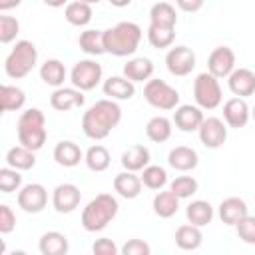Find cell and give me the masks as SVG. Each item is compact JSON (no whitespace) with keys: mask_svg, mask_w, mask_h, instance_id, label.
I'll return each mask as SVG.
<instances>
[{"mask_svg":"<svg viewBox=\"0 0 255 255\" xmlns=\"http://www.w3.org/2000/svg\"><path fill=\"white\" fill-rule=\"evenodd\" d=\"M6 161L10 167L14 169H32L36 165V157H34V151L28 149L26 145H14L8 149L6 153Z\"/></svg>","mask_w":255,"mask_h":255,"instance_id":"484cf974","label":"cell"},{"mask_svg":"<svg viewBox=\"0 0 255 255\" xmlns=\"http://www.w3.org/2000/svg\"><path fill=\"white\" fill-rule=\"evenodd\" d=\"M16 225V215L8 205H0V233H10Z\"/></svg>","mask_w":255,"mask_h":255,"instance_id":"ee69618b","label":"cell"},{"mask_svg":"<svg viewBox=\"0 0 255 255\" xmlns=\"http://www.w3.org/2000/svg\"><path fill=\"white\" fill-rule=\"evenodd\" d=\"M207 70L215 78H225L235 70V52L229 46H217L207 60Z\"/></svg>","mask_w":255,"mask_h":255,"instance_id":"8fae6325","label":"cell"},{"mask_svg":"<svg viewBox=\"0 0 255 255\" xmlns=\"http://www.w3.org/2000/svg\"><path fill=\"white\" fill-rule=\"evenodd\" d=\"M147 163H149V149L141 143H133L122 153V165L128 171H139Z\"/></svg>","mask_w":255,"mask_h":255,"instance_id":"ffe728a7","label":"cell"},{"mask_svg":"<svg viewBox=\"0 0 255 255\" xmlns=\"http://www.w3.org/2000/svg\"><path fill=\"white\" fill-rule=\"evenodd\" d=\"M253 118H255V108H253Z\"/></svg>","mask_w":255,"mask_h":255,"instance_id":"816d5d0a","label":"cell"},{"mask_svg":"<svg viewBox=\"0 0 255 255\" xmlns=\"http://www.w3.org/2000/svg\"><path fill=\"white\" fill-rule=\"evenodd\" d=\"M149 20H151V24H157V26L175 28L177 14H175V8L169 2H155L149 10Z\"/></svg>","mask_w":255,"mask_h":255,"instance_id":"f1b7e54d","label":"cell"},{"mask_svg":"<svg viewBox=\"0 0 255 255\" xmlns=\"http://www.w3.org/2000/svg\"><path fill=\"white\" fill-rule=\"evenodd\" d=\"M199 139L205 147H221L227 139V128L219 118H203L201 126H199Z\"/></svg>","mask_w":255,"mask_h":255,"instance_id":"7c38bea8","label":"cell"},{"mask_svg":"<svg viewBox=\"0 0 255 255\" xmlns=\"http://www.w3.org/2000/svg\"><path fill=\"white\" fill-rule=\"evenodd\" d=\"M175 28H167V26H157V24H149L147 28V40L153 48H167L173 44L175 38Z\"/></svg>","mask_w":255,"mask_h":255,"instance_id":"d590c367","label":"cell"},{"mask_svg":"<svg viewBox=\"0 0 255 255\" xmlns=\"http://www.w3.org/2000/svg\"><path fill=\"white\" fill-rule=\"evenodd\" d=\"M26 102V94L16 88V86H0V110L2 112H12L20 110Z\"/></svg>","mask_w":255,"mask_h":255,"instance_id":"4dcf8cb0","label":"cell"},{"mask_svg":"<svg viewBox=\"0 0 255 255\" xmlns=\"http://www.w3.org/2000/svg\"><path fill=\"white\" fill-rule=\"evenodd\" d=\"M114 6H118V8H124V6H128L131 0H110Z\"/></svg>","mask_w":255,"mask_h":255,"instance_id":"681fc988","label":"cell"},{"mask_svg":"<svg viewBox=\"0 0 255 255\" xmlns=\"http://www.w3.org/2000/svg\"><path fill=\"white\" fill-rule=\"evenodd\" d=\"M118 201L110 193L96 195L82 211V225L86 231H102L118 213Z\"/></svg>","mask_w":255,"mask_h":255,"instance_id":"3957f363","label":"cell"},{"mask_svg":"<svg viewBox=\"0 0 255 255\" xmlns=\"http://www.w3.org/2000/svg\"><path fill=\"white\" fill-rule=\"evenodd\" d=\"M80 48L92 56H98L106 52L104 48V30H86L80 34Z\"/></svg>","mask_w":255,"mask_h":255,"instance_id":"e575fe53","label":"cell"},{"mask_svg":"<svg viewBox=\"0 0 255 255\" xmlns=\"http://www.w3.org/2000/svg\"><path fill=\"white\" fill-rule=\"evenodd\" d=\"M18 30H20V24H18L16 18H12V16H0V42L2 44L12 42L16 38V34H18Z\"/></svg>","mask_w":255,"mask_h":255,"instance_id":"60d3db41","label":"cell"},{"mask_svg":"<svg viewBox=\"0 0 255 255\" xmlns=\"http://www.w3.org/2000/svg\"><path fill=\"white\" fill-rule=\"evenodd\" d=\"M40 78L48 84V86H62L66 80V68L60 60H46L40 68Z\"/></svg>","mask_w":255,"mask_h":255,"instance_id":"836d02e7","label":"cell"},{"mask_svg":"<svg viewBox=\"0 0 255 255\" xmlns=\"http://www.w3.org/2000/svg\"><path fill=\"white\" fill-rule=\"evenodd\" d=\"M38 60V50L36 46L30 42V40H20L14 50L8 54L6 62H4V68H6V74L10 78H24L30 74V70L34 68Z\"/></svg>","mask_w":255,"mask_h":255,"instance_id":"5b68a950","label":"cell"},{"mask_svg":"<svg viewBox=\"0 0 255 255\" xmlns=\"http://www.w3.org/2000/svg\"><path fill=\"white\" fill-rule=\"evenodd\" d=\"M68 0H44V4H48V6H52V8H60V6H64Z\"/></svg>","mask_w":255,"mask_h":255,"instance_id":"c3c4849f","label":"cell"},{"mask_svg":"<svg viewBox=\"0 0 255 255\" xmlns=\"http://www.w3.org/2000/svg\"><path fill=\"white\" fill-rule=\"evenodd\" d=\"M50 106L58 112L80 108V106H84V94H82V90H74V88H58L50 96Z\"/></svg>","mask_w":255,"mask_h":255,"instance_id":"2e32d148","label":"cell"},{"mask_svg":"<svg viewBox=\"0 0 255 255\" xmlns=\"http://www.w3.org/2000/svg\"><path fill=\"white\" fill-rule=\"evenodd\" d=\"M54 159L58 165H64V167H74L80 163L82 159V149L78 147V143L70 141V139H64V141H58L56 147H54Z\"/></svg>","mask_w":255,"mask_h":255,"instance_id":"7402d4cb","label":"cell"},{"mask_svg":"<svg viewBox=\"0 0 255 255\" xmlns=\"http://www.w3.org/2000/svg\"><path fill=\"white\" fill-rule=\"evenodd\" d=\"M40 253L42 255H66L68 239L60 231H46L40 237Z\"/></svg>","mask_w":255,"mask_h":255,"instance_id":"cb8c5ba5","label":"cell"},{"mask_svg":"<svg viewBox=\"0 0 255 255\" xmlns=\"http://www.w3.org/2000/svg\"><path fill=\"white\" fill-rule=\"evenodd\" d=\"M175 4L183 10V12H197L203 6V0H175Z\"/></svg>","mask_w":255,"mask_h":255,"instance_id":"bcb514c9","label":"cell"},{"mask_svg":"<svg viewBox=\"0 0 255 255\" xmlns=\"http://www.w3.org/2000/svg\"><path fill=\"white\" fill-rule=\"evenodd\" d=\"M141 28L133 22H118L114 28L104 30V48L114 56H129L137 50Z\"/></svg>","mask_w":255,"mask_h":255,"instance_id":"7a4b0ae2","label":"cell"},{"mask_svg":"<svg viewBox=\"0 0 255 255\" xmlns=\"http://www.w3.org/2000/svg\"><path fill=\"white\" fill-rule=\"evenodd\" d=\"M177 207H179V197L171 189L155 193V197H153V211H155V215L167 219V217L177 213Z\"/></svg>","mask_w":255,"mask_h":255,"instance_id":"83f0119b","label":"cell"},{"mask_svg":"<svg viewBox=\"0 0 255 255\" xmlns=\"http://www.w3.org/2000/svg\"><path fill=\"white\" fill-rule=\"evenodd\" d=\"M82 2H88V4H98L100 0H82Z\"/></svg>","mask_w":255,"mask_h":255,"instance_id":"f907efd6","label":"cell"},{"mask_svg":"<svg viewBox=\"0 0 255 255\" xmlns=\"http://www.w3.org/2000/svg\"><path fill=\"white\" fill-rule=\"evenodd\" d=\"M80 199H82V193H80V189L74 183H60V185H56L54 195H52V203H54V209L58 213L74 211L80 205Z\"/></svg>","mask_w":255,"mask_h":255,"instance_id":"4fadbf2b","label":"cell"},{"mask_svg":"<svg viewBox=\"0 0 255 255\" xmlns=\"http://www.w3.org/2000/svg\"><path fill=\"white\" fill-rule=\"evenodd\" d=\"M167 161L177 171H189V169H193L197 165L199 157H197V151L195 149H191L187 145H177V147H173L169 151Z\"/></svg>","mask_w":255,"mask_h":255,"instance_id":"d6986e66","label":"cell"},{"mask_svg":"<svg viewBox=\"0 0 255 255\" xmlns=\"http://www.w3.org/2000/svg\"><path fill=\"white\" fill-rule=\"evenodd\" d=\"M247 215V203L241 197H227L219 203V217L227 225H237Z\"/></svg>","mask_w":255,"mask_h":255,"instance_id":"ac0fdd59","label":"cell"},{"mask_svg":"<svg viewBox=\"0 0 255 255\" xmlns=\"http://www.w3.org/2000/svg\"><path fill=\"white\" fill-rule=\"evenodd\" d=\"M48 193L40 183H28L18 191V205L26 213H40L46 207Z\"/></svg>","mask_w":255,"mask_h":255,"instance_id":"30bf717a","label":"cell"},{"mask_svg":"<svg viewBox=\"0 0 255 255\" xmlns=\"http://www.w3.org/2000/svg\"><path fill=\"white\" fill-rule=\"evenodd\" d=\"M70 78L78 90H92L102 80V66L92 60H82L72 68Z\"/></svg>","mask_w":255,"mask_h":255,"instance_id":"ba28073f","label":"cell"},{"mask_svg":"<svg viewBox=\"0 0 255 255\" xmlns=\"http://www.w3.org/2000/svg\"><path fill=\"white\" fill-rule=\"evenodd\" d=\"M167 181V173L159 165H145L141 173V183L149 189H161Z\"/></svg>","mask_w":255,"mask_h":255,"instance_id":"74e56055","label":"cell"},{"mask_svg":"<svg viewBox=\"0 0 255 255\" xmlns=\"http://www.w3.org/2000/svg\"><path fill=\"white\" fill-rule=\"evenodd\" d=\"M141 177H137L133 171H124V173H118L116 175V179H114V189L122 195V197H126V199H133V197H137L139 195V191H141Z\"/></svg>","mask_w":255,"mask_h":255,"instance_id":"44dd1931","label":"cell"},{"mask_svg":"<svg viewBox=\"0 0 255 255\" xmlns=\"http://www.w3.org/2000/svg\"><path fill=\"white\" fill-rule=\"evenodd\" d=\"M165 64L173 76H187L195 68V54L187 46H175L167 52Z\"/></svg>","mask_w":255,"mask_h":255,"instance_id":"9c48e42d","label":"cell"},{"mask_svg":"<svg viewBox=\"0 0 255 255\" xmlns=\"http://www.w3.org/2000/svg\"><path fill=\"white\" fill-rule=\"evenodd\" d=\"M133 92H135L133 82L128 78L112 76L104 82V94L110 96L112 100H129L133 96Z\"/></svg>","mask_w":255,"mask_h":255,"instance_id":"603a6c76","label":"cell"},{"mask_svg":"<svg viewBox=\"0 0 255 255\" xmlns=\"http://www.w3.org/2000/svg\"><path fill=\"white\" fill-rule=\"evenodd\" d=\"M122 110L114 100H98L82 118V129L92 139H104L120 124Z\"/></svg>","mask_w":255,"mask_h":255,"instance_id":"6da1fadb","label":"cell"},{"mask_svg":"<svg viewBox=\"0 0 255 255\" xmlns=\"http://www.w3.org/2000/svg\"><path fill=\"white\" fill-rule=\"evenodd\" d=\"M143 98L147 100L149 106L159 108V110H173L179 104V94L175 88H171L169 84H165L159 78H151L147 80L145 88H143Z\"/></svg>","mask_w":255,"mask_h":255,"instance_id":"52a82bcc","label":"cell"},{"mask_svg":"<svg viewBox=\"0 0 255 255\" xmlns=\"http://www.w3.org/2000/svg\"><path fill=\"white\" fill-rule=\"evenodd\" d=\"M201 231L197 225L189 223V225H181L177 227L175 231V245L183 251H191V249H197L201 245Z\"/></svg>","mask_w":255,"mask_h":255,"instance_id":"4316f807","label":"cell"},{"mask_svg":"<svg viewBox=\"0 0 255 255\" xmlns=\"http://www.w3.org/2000/svg\"><path fill=\"white\" fill-rule=\"evenodd\" d=\"M229 90L239 96L247 98L255 94V72L249 68H237L229 74Z\"/></svg>","mask_w":255,"mask_h":255,"instance_id":"5bb4252c","label":"cell"},{"mask_svg":"<svg viewBox=\"0 0 255 255\" xmlns=\"http://www.w3.org/2000/svg\"><path fill=\"white\" fill-rule=\"evenodd\" d=\"M171 191L181 199V197H189L197 191V181L191 175H179L171 181Z\"/></svg>","mask_w":255,"mask_h":255,"instance_id":"ab89813d","label":"cell"},{"mask_svg":"<svg viewBox=\"0 0 255 255\" xmlns=\"http://www.w3.org/2000/svg\"><path fill=\"white\" fill-rule=\"evenodd\" d=\"M92 251H94V255H116L118 253V247H116V243L112 239L102 237V239H98L94 243Z\"/></svg>","mask_w":255,"mask_h":255,"instance_id":"f6af8a7d","label":"cell"},{"mask_svg":"<svg viewBox=\"0 0 255 255\" xmlns=\"http://www.w3.org/2000/svg\"><path fill=\"white\" fill-rule=\"evenodd\" d=\"M86 163L92 171H104L110 165V151L104 145L96 143L86 151Z\"/></svg>","mask_w":255,"mask_h":255,"instance_id":"8d00e7d4","label":"cell"},{"mask_svg":"<svg viewBox=\"0 0 255 255\" xmlns=\"http://www.w3.org/2000/svg\"><path fill=\"white\" fill-rule=\"evenodd\" d=\"M145 133L155 143L167 141L169 135H171V122L167 118H163V116H153L145 126Z\"/></svg>","mask_w":255,"mask_h":255,"instance_id":"d6a6232c","label":"cell"},{"mask_svg":"<svg viewBox=\"0 0 255 255\" xmlns=\"http://www.w3.org/2000/svg\"><path fill=\"white\" fill-rule=\"evenodd\" d=\"M22 0H0V10H10V8H16Z\"/></svg>","mask_w":255,"mask_h":255,"instance_id":"7dc6e473","label":"cell"},{"mask_svg":"<svg viewBox=\"0 0 255 255\" xmlns=\"http://www.w3.org/2000/svg\"><path fill=\"white\" fill-rule=\"evenodd\" d=\"M149 245L141 239H129L126 241V245L122 247V253L124 255H149Z\"/></svg>","mask_w":255,"mask_h":255,"instance_id":"7bdbcfd3","label":"cell"},{"mask_svg":"<svg viewBox=\"0 0 255 255\" xmlns=\"http://www.w3.org/2000/svg\"><path fill=\"white\" fill-rule=\"evenodd\" d=\"M185 215H187L189 223H193L197 227H203V225L211 223V219H213V207L209 205V201L197 199V201H191L187 205Z\"/></svg>","mask_w":255,"mask_h":255,"instance_id":"f546056e","label":"cell"},{"mask_svg":"<svg viewBox=\"0 0 255 255\" xmlns=\"http://www.w3.org/2000/svg\"><path fill=\"white\" fill-rule=\"evenodd\" d=\"M124 74L128 80L131 82H143V80H149L151 74H153V64L149 58H133L129 60L126 66H124Z\"/></svg>","mask_w":255,"mask_h":255,"instance_id":"d4e9b609","label":"cell"},{"mask_svg":"<svg viewBox=\"0 0 255 255\" xmlns=\"http://www.w3.org/2000/svg\"><path fill=\"white\" fill-rule=\"evenodd\" d=\"M223 118L229 128H243L249 120V106L243 98H229L223 106Z\"/></svg>","mask_w":255,"mask_h":255,"instance_id":"9a60e30c","label":"cell"},{"mask_svg":"<svg viewBox=\"0 0 255 255\" xmlns=\"http://www.w3.org/2000/svg\"><path fill=\"white\" fill-rule=\"evenodd\" d=\"M235 229H237L239 239H243L245 243H255V217H253V215L247 213V215L235 225Z\"/></svg>","mask_w":255,"mask_h":255,"instance_id":"b9f144b4","label":"cell"},{"mask_svg":"<svg viewBox=\"0 0 255 255\" xmlns=\"http://www.w3.org/2000/svg\"><path fill=\"white\" fill-rule=\"evenodd\" d=\"M46 118L38 108H30L20 114L16 129H18V141L26 145L32 151H38L46 141Z\"/></svg>","mask_w":255,"mask_h":255,"instance_id":"277c9868","label":"cell"},{"mask_svg":"<svg viewBox=\"0 0 255 255\" xmlns=\"http://www.w3.org/2000/svg\"><path fill=\"white\" fill-rule=\"evenodd\" d=\"M66 20L74 26H86L90 20H92V4L88 2H82V0H76V2H70L66 6V12H64Z\"/></svg>","mask_w":255,"mask_h":255,"instance_id":"1f68e13d","label":"cell"},{"mask_svg":"<svg viewBox=\"0 0 255 255\" xmlns=\"http://www.w3.org/2000/svg\"><path fill=\"white\" fill-rule=\"evenodd\" d=\"M173 122H175V126L181 131H193V129H199V126L203 122V114H201L199 108L189 106V104H183V106H179L175 110Z\"/></svg>","mask_w":255,"mask_h":255,"instance_id":"e0dca14e","label":"cell"},{"mask_svg":"<svg viewBox=\"0 0 255 255\" xmlns=\"http://www.w3.org/2000/svg\"><path fill=\"white\" fill-rule=\"evenodd\" d=\"M22 175L14 167H2L0 169V191L2 193H12L20 187Z\"/></svg>","mask_w":255,"mask_h":255,"instance_id":"f35d334b","label":"cell"},{"mask_svg":"<svg viewBox=\"0 0 255 255\" xmlns=\"http://www.w3.org/2000/svg\"><path fill=\"white\" fill-rule=\"evenodd\" d=\"M193 96H195V102L205 110H215L221 104V98H223L221 86H219L217 78L211 72H203L195 78Z\"/></svg>","mask_w":255,"mask_h":255,"instance_id":"8992f818","label":"cell"}]
</instances>
